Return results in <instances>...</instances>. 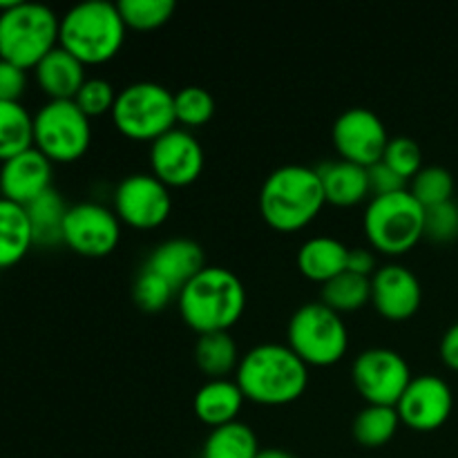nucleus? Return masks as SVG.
I'll list each match as a JSON object with an SVG mask.
<instances>
[{"mask_svg":"<svg viewBox=\"0 0 458 458\" xmlns=\"http://www.w3.org/2000/svg\"><path fill=\"white\" fill-rule=\"evenodd\" d=\"M34 148V116L22 103H0V164Z\"/></svg>","mask_w":458,"mask_h":458,"instance_id":"nucleus-26","label":"nucleus"},{"mask_svg":"<svg viewBox=\"0 0 458 458\" xmlns=\"http://www.w3.org/2000/svg\"><path fill=\"white\" fill-rule=\"evenodd\" d=\"M327 307L334 309L335 313H352L360 311L362 307L371 302V277L356 276L352 271L340 273L331 282L322 284V300Z\"/></svg>","mask_w":458,"mask_h":458,"instance_id":"nucleus-28","label":"nucleus"},{"mask_svg":"<svg viewBox=\"0 0 458 458\" xmlns=\"http://www.w3.org/2000/svg\"><path fill=\"white\" fill-rule=\"evenodd\" d=\"M125 31L128 27L114 3L88 0L63 13L58 45L83 65H103L121 52Z\"/></svg>","mask_w":458,"mask_h":458,"instance_id":"nucleus-4","label":"nucleus"},{"mask_svg":"<svg viewBox=\"0 0 458 458\" xmlns=\"http://www.w3.org/2000/svg\"><path fill=\"white\" fill-rule=\"evenodd\" d=\"M316 170L320 174L327 204L352 208V206L362 204L371 195L367 168L362 165L349 164L343 159H329L318 165Z\"/></svg>","mask_w":458,"mask_h":458,"instance_id":"nucleus-20","label":"nucleus"},{"mask_svg":"<svg viewBox=\"0 0 458 458\" xmlns=\"http://www.w3.org/2000/svg\"><path fill=\"white\" fill-rule=\"evenodd\" d=\"M54 164L36 148L21 152L0 164V197L13 204L30 206L49 191Z\"/></svg>","mask_w":458,"mask_h":458,"instance_id":"nucleus-17","label":"nucleus"},{"mask_svg":"<svg viewBox=\"0 0 458 458\" xmlns=\"http://www.w3.org/2000/svg\"><path fill=\"white\" fill-rule=\"evenodd\" d=\"M240 352L228 331H217V334L199 335L195 344V362L208 380L228 378L233 371L240 367Z\"/></svg>","mask_w":458,"mask_h":458,"instance_id":"nucleus-25","label":"nucleus"},{"mask_svg":"<svg viewBox=\"0 0 458 458\" xmlns=\"http://www.w3.org/2000/svg\"><path fill=\"white\" fill-rule=\"evenodd\" d=\"M34 79L49 101H74L88 76L83 63L58 45L34 67Z\"/></svg>","mask_w":458,"mask_h":458,"instance_id":"nucleus-19","label":"nucleus"},{"mask_svg":"<svg viewBox=\"0 0 458 458\" xmlns=\"http://www.w3.org/2000/svg\"><path fill=\"white\" fill-rule=\"evenodd\" d=\"M119 92L114 89V85L106 79H88L83 83V88L76 94L74 103L81 107L85 116L94 119V116L112 114L114 110V103Z\"/></svg>","mask_w":458,"mask_h":458,"instance_id":"nucleus-35","label":"nucleus"},{"mask_svg":"<svg viewBox=\"0 0 458 458\" xmlns=\"http://www.w3.org/2000/svg\"><path fill=\"white\" fill-rule=\"evenodd\" d=\"M204 148L199 139L183 128H173L150 143L152 174L168 188H186L204 173Z\"/></svg>","mask_w":458,"mask_h":458,"instance_id":"nucleus-14","label":"nucleus"},{"mask_svg":"<svg viewBox=\"0 0 458 458\" xmlns=\"http://www.w3.org/2000/svg\"><path fill=\"white\" fill-rule=\"evenodd\" d=\"M441 360L445 362L450 369L458 371V322L445 331L441 340Z\"/></svg>","mask_w":458,"mask_h":458,"instance_id":"nucleus-40","label":"nucleus"},{"mask_svg":"<svg viewBox=\"0 0 458 458\" xmlns=\"http://www.w3.org/2000/svg\"><path fill=\"white\" fill-rule=\"evenodd\" d=\"M325 206L320 174L311 165H280L268 174L259 191V215L277 233L302 231Z\"/></svg>","mask_w":458,"mask_h":458,"instance_id":"nucleus-2","label":"nucleus"},{"mask_svg":"<svg viewBox=\"0 0 458 458\" xmlns=\"http://www.w3.org/2000/svg\"><path fill=\"white\" fill-rule=\"evenodd\" d=\"M58 31L61 18L47 4L13 0L0 12V61L34 70L58 47Z\"/></svg>","mask_w":458,"mask_h":458,"instance_id":"nucleus-5","label":"nucleus"},{"mask_svg":"<svg viewBox=\"0 0 458 458\" xmlns=\"http://www.w3.org/2000/svg\"><path fill=\"white\" fill-rule=\"evenodd\" d=\"M114 213L121 224L137 231L159 228L173 213L170 188L152 173L130 174L114 191Z\"/></svg>","mask_w":458,"mask_h":458,"instance_id":"nucleus-11","label":"nucleus"},{"mask_svg":"<svg viewBox=\"0 0 458 458\" xmlns=\"http://www.w3.org/2000/svg\"><path fill=\"white\" fill-rule=\"evenodd\" d=\"M110 116L123 137L152 143L177 128L174 92L161 83L139 81L121 89Z\"/></svg>","mask_w":458,"mask_h":458,"instance_id":"nucleus-8","label":"nucleus"},{"mask_svg":"<svg viewBox=\"0 0 458 458\" xmlns=\"http://www.w3.org/2000/svg\"><path fill=\"white\" fill-rule=\"evenodd\" d=\"M174 116L183 130L201 128L215 116V98L199 85H188L174 94Z\"/></svg>","mask_w":458,"mask_h":458,"instance_id":"nucleus-31","label":"nucleus"},{"mask_svg":"<svg viewBox=\"0 0 458 458\" xmlns=\"http://www.w3.org/2000/svg\"><path fill=\"white\" fill-rule=\"evenodd\" d=\"M121 222L114 210L97 201L70 206L63 226V244L83 258H106L119 246Z\"/></svg>","mask_w":458,"mask_h":458,"instance_id":"nucleus-12","label":"nucleus"},{"mask_svg":"<svg viewBox=\"0 0 458 458\" xmlns=\"http://www.w3.org/2000/svg\"><path fill=\"white\" fill-rule=\"evenodd\" d=\"M177 298V291L168 284L161 276L155 271L143 267L139 276L134 277L132 284V300L141 311L146 313H159L168 309V304Z\"/></svg>","mask_w":458,"mask_h":458,"instance_id":"nucleus-33","label":"nucleus"},{"mask_svg":"<svg viewBox=\"0 0 458 458\" xmlns=\"http://www.w3.org/2000/svg\"><path fill=\"white\" fill-rule=\"evenodd\" d=\"M331 141L340 159L349 164L371 168L383 161L389 134L378 114L367 107H349L335 119Z\"/></svg>","mask_w":458,"mask_h":458,"instance_id":"nucleus-13","label":"nucleus"},{"mask_svg":"<svg viewBox=\"0 0 458 458\" xmlns=\"http://www.w3.org/2000/svg\"><path fill=\"white\" fill-rule=\"evenodd\" d=\"M286 338L307 367L338 365L349 349V331L343 316L325 302L302 304L291 316Z\"/></svg>","mask_w":458,"mask_h":458,"instance_id":"nucleus-7","label":"nucleus"},{"mask_svg":"<svg viewBox=\"0 0 458 458\" xmlns=\"http://www.w3.org/2000/svg\"><path fill=\"white\" fill-rule=\"evenodd\" d=\"M401 428V416L396 407L367 405L353 420V438L362 447H383L392 441Z\"/></svg>","mask_w":458,"mask_h":458,"instance_id":"nucleus-29","label":"nucleus"},{"mask_svg":"<svg viewBox=\"0 0 458 458\" xmlns=\"http://www.w3.org/2000/svg\"><path fill=\"white\" fill-rule=\"evenodd\" d=\"M258 458H295V456H291L289 452L276 450V447H273V450H262V452H259Z\"/></svg>","mask_w":458,"mask_h":458,"instance_id":"nucleus-41","label":"nucleus"},{"mask_svg":"<svg viewBox=\"0 0 458 458\" xmlns=\"http://www.w3.org/2000/svg\"><path fill=\"white\" fill-rule=\"evenodd\" d=\"M146 268L155 271L157 276L164 277L174 291L183 289L197 273L206 268L204 250L197 242L186 240V237H174V240L164 242L157 246L146 259Z\"/></svg>","mask_w":458,"mask_h":458,"instance_id":"nucleus-18","label":"nucleus"},{"mask_svg":"<svg viewBox=\"0 0 458 458\" xmlns=\"http://www.w3.org/2000/svg\"><path fill=\"white\" fill-rule=\"evenodd\" d=\"M27 70L0 61V103H21L22 94L27 92Z\"/></svg>","mask_w":458,"mask_h":458,"instance_id":"nucleus-37","label":"nucleus"},{"mask_svg":"<svg viewBox=\"0 0 458 458\" xmlns=\"http://www.w3.org/2000/svg\"><path fill=\"white\" fill-rule=\"evenodd\" d=\"M452 410L454 396L450 385L432 374L414 376L396 405L401 423L414 432H434L443 428L450 420Z\"/></svg>","mask_w":458,"mask_h":458,"instance_id":"nucleus-15","label":"nucleus"},{"mask_svg":"<svg viewBox=\"0 0 458 458\" xmlns=\"http://www.w3.org/2000/svg\"><path fill=\"white\" fill-rule=\"evenodd\" d=\"M258 437L246 423H228L215 428L204 443L201 458H258Z\"/></svg>","mask_w":458,"mask_h":458,"instance_id":"nucleus-27","label":"nucleus"},{"mask_svg":"<svg viewBox=\"0 0 458 458\" xmlns=\"http://www.w3.org/2000/svg\"><path fill=\"white\" fill-rule=\"evenodd\" d=\"M347 271L362 277H374V273L378 271V267H376V255L369 249H349Z\"/></svg>","mask_w":458,"mask_h":458,"instance_id":"nucleus-39","label":"nucleus"},{"mask_svg":"<svg viewBox=\"0 0 458 458\" xmlns=\"http://www.w3.org/2000/svg\"><path fill=\"white\" fill-rule=\"evenodd\" d=\"M188 329L199 335L231 331L246 311V286L224 267H206L177 295Z\"/></svg>","mask_w":458,"mask_h":458,"instance_id":"nucleus-3","label":"nucleus"},{"mask_svg":"<svg viewBox=\"0 0 458 458\" xmlns=\"http://www.w3.org/2000/svg\"><path fill=\"white\" fill-rule=\"evenodd\" d=\"M34 246L25 206L0 197V271L16 267Z\"/></svg>","mask_w":458,"mask_h":458,"instance_id":"nucleus-23","label":"nucleus"},{"mask_svg":"<svg viewBox=\"0 0 458 458\" xmlns=\"http://www.w3.org/2000/svg\"><path fill=\"white\" fill-rule=\"evenodd\" d=\"M125 27L137 31H152L173 18L177 4L173 0H121L116 3Z\"/></svg>","mask_w":458,"mask_h":458,"instance_id":"nucleus-30","label":"nucleus"},{"mask_svg":"<svg viewBox=\"0 0 458 458\" xmlns=\"http://www.w3.org/2000/svg\"><path fill=\"white\" fill-rule=\"evenodd\" d=\"M92 143L89 116L74 101H47L34 114V148L52 164H72Z\"/></svg>","mask_w":458,"mask_h":458,"instance_id":"nucleus-9","label":"nucleus"},{"mask_svg":"<svg viewBox=\"0 0 458 458\" xmlns=\"http://www.w3.org/2000/svg\"><path fill=\"white\" fill-rule=\"evenodd\" d=\"M244 394L240 385L231 378L208 380L201 385L199 392L195 394V414L201 423L208 428H222V425L235 423L244 407Z\"/></svg>","mask_w":458,"mask_h":458,"instance_id":"nucleus-21","label":"nucleus"},{"mask_svg":"<svg viewBox=\"0 0 458 458\" xmlns=\"http://www.w3.org/2000/svg\"><path fill=\"white\" fill-rule=\"evenodd\" d=\"M349 246L329 235H318L304 242L298 250V268L307 280L327 284L347 271Z\"/></svg>","mask_w":458,"mask_h":458,"instance_id":"nucleus-22","label":"nucleus"},{"mask_svg":"<svg viewBox=\"0 0 458 458\" xmlns=\"http://www.w3.org/2000/svg\"><path fill=\"white\" fill-rule=\"evenodd\" d=\"M367 177H369V191L374 197H385L407 191L405 179L398 173H394L385 161H378L371 168H367Z\"/></svg>","mask_w":458,"mask_h":458,"instance_id":"nucleus-38","label":"nucleus"},{"mask_svg":"<svg viewBox=\"0 0 458 458\" xmlns=\"http://www.w3.org/2000/svg\"><path fill=\"white\" fill-rule=\"evenodd\" d=\"M27 217H30L31 237L34 246H58L63 244V226L70 206L65 204L61 192L56 188H49L45 195L25 206Z\"/></svg>","mask_w":458,"mask_h":458,"instance_id":"nucleus-24","label":"nucleus"},{"mask_svg":"<svg viewBox=\"0 0 458 458\" xmlns=\"http://www.w3.org/2000/svg\"><path fill=\"white\" fill-rule=\"evenodd\" d=\"M235 383L246 401L267 407L291 405L307 392L309 367L289 344H258L242 356Z\"/></svg>","mask_w":458,"mask_h":458,"instance_id":"nucleus-1","label":"nucleus"},{"mask_svg":"<svg viewBox=\"0 0 458 458\" xmlns=\"http://www.w3.org/2000/svg\"><path fill=\"white\" fill-rule=\"evenodd\" d=\"M367 242L383 255H405L425 237V208L410 188L385 197H371L362 217Z\"/></svg>","mask_w":458,"mask_h":458,"instance_id":"nucleus-6","label":"nucleus"},{"mask_svg":"<svg viewBox=\"0 0 458 458\" xmlns=\"http://www.w3.org/2000/svg\"><path fill=\"white\" fill-rule=\"evenodd\" d=\"M383 161L405 182H411L423 170V152H420L419 143L410 137L389 139Z\"/></svg>","mask_w":458,"mask_h":458,"instance_id":"nucleus-34","label":"nucleus"},{"mask_svg":"<svg viewBox=\"0 0 458 458\" xmlns=\"http://www.w3.org/2000/svg\"><path fill=\"white\" fill-rule=\"evenodd\" d=\"M410 183V192L425 210L452 201V195H454V177L450 170L441 165H428Z\"/></svg>","mask_w":458,"mask_h":458,"instance_id":"nucleus-32","label":"nucleus"},{"mask_svg":"<svg viewBox=\"0 0 458 458\" xmlns=\"http://www.w3.org/2000/svg\"><path fill=\"white\" fill-rule=\"evenodd\" d=\"M371 302L385 320H410L423 302L419 277L403 264H385L371 277Z\"/></svg>","mask_w":458,"mask_h":458,"instance_id":"nucleus-16","label":"nucleus"},{"mask_svg":"<svg viewBox=\"0 0 458 458\" xmlns=\"http://www.w3.org/2000/svg\"><path fill=\"white\" fill-rule=\"evenodd\" d=\"M425 237L437 244L454 242L458 237V204L445 201L425 210Z\"/></svg>","mask_w":458,"mask_h":458,"instance_id":"nucleus-36","label":"nucleus"},{"mask_svg":"<svg viewBox=\"0 0 458 458\" xmlns=\"http://www.w3.org/2000/svg\"><path fill=\"white\" fill-rule=\"evenodd\" d=\"M411 369L405 358L394 349L374 347L353 360L352 380L367 405L396 407L411 383Z\"/></svg>","mask_w":458,"mask_h":458,"instance_id":"nucleus-10","label":"nucleus"}]
</instances>
